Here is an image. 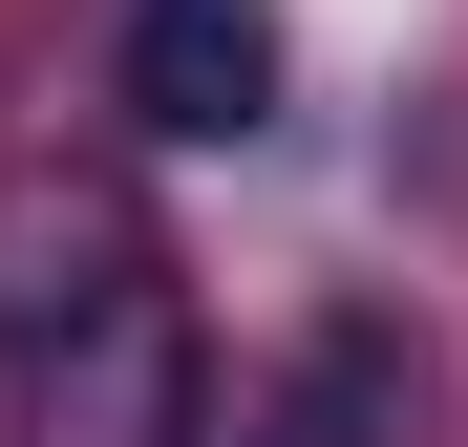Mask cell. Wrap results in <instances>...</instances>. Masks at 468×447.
<instances>
[{
	"mask_svg": "<svg viewBox=\"0 0 468 447\" xmlns=\"http://www.w3.org/2000/svg\"><path fill=\"white\" fill-rule=\"evenodd\" d=\"M192 298L149 235H43L0 277V447H192Z\"/></svg>",
	"mask_w": 468,
	"mask_h": 447,
	"instance_id": "cell-1",
	"label": "cell"
},
{
	"mask_svg": "<svg viewBox=\"0 0 468 447\" xmlns=\"http://www.w3.org/2000/svg\"><path fill=\"white\" fill-rule=\"evenodd\" d=\"M128 107L171 149H256L277 128V0H128Z\"/></svg>",
	"mask_w": 468,
	"mask_h": 447,
	"instance_id": "cell-2",
	"label": "cell"
},
{
	"mask_svg": "<svg viewBox=\"0 0 468 447\" xmlns=\"http://www.w3.org/2000/svg\"><path fill=\"white\" fill-rule=\"evenodd\" d=\"M192 447H383V341H298L277 384L192 405Z\"/></svg>",
	"mask_w": 468,
	"mask_h": 447,
	"instance_id": "cell-3",
	"label": "cell"
}]
</instances>
